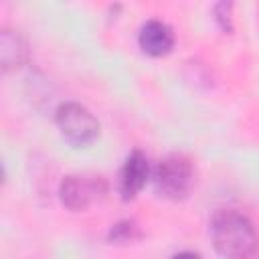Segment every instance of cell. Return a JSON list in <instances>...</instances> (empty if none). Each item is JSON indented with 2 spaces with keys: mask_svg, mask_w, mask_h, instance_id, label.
<instances>
[{
  "mask_svg": "<svg viewBox=\"0 0 259 259\" xmlns=\"http://www.w3.org/2000/svg\"><path fill=\"white\" fill-rule=\"evenodd\" d=\"M208 235L214 251L223 259H251L259 249L253 223L231 208H221L210 217Z\"/></svg>",
  "mask_w": 259,
  "mask_h": 259,
  "instance_id": "1",
  "label": "cell"
},
{
  "mask_svg": "<svg viewBox=\"0 0 259 259\" xmlns=\"http://www.w3.org/2000/svg\"><path fill=\"white\" fill-rule=\"evenodd\" d=\"M156 192L168 200H184L194 184V166L184 154H168L152 170Z\"/></svg>",
  "mask_w": 259,
  "mask_h": 259,
  "instance_id": "2",
  "label": "cell"
},
{
  "mask_svg": "<svg viewBox=\"0 0 259 259\" xmlns=\"http://www.w3.org/2000/svg\"><path fill=\"white\" fill-rule=\"evenodd\" d=\"M55 121L61 136L75 148H85L93 144L99 136L97 117L77 101H65L55 111Z\"/></svg>",
  "mask_w": 259,
  "mask_h": 259,
  "instance_id": "3",
  "label": "cell"
},
{
  "mask_svg": "<svg viewBox=\"0 0 259 259\" xmlns=\"http://www.w3.org/2000/svg\"><path fill=\"white\" fill-rule=\"evenodd\" d=\"M107 192V182L101 176H65L59 184V198L69 210H85Z\"/></svg>",
  "mask_w": 259,
  "mask_h": 259,
  "instance_id": "4",
  "label": "cell"
},
{
  "mask_svg": "<svg viewBox=\"0 0 259 259\" xmlns=\"http://www.w3.org/2000/svg\"><path fill=\"white\" fill-rule=\"evenodd\" d=\"M150 178V162L142 150H134L121 168L119 174V194L123 200H132L146 186Z\"/></svg>",
  "mask_w": 259,
  "mask_h": 259,
  "instance_id": "5",
  "label": "cell"
},
{
  "mask_svg": "<svg viewBox=\"0 0 259 259\" xmlns=\"http://www.w3.org/2000/svg\"><path fill=\"white\" fill-rule=\"evenodd\" d=\"M140 49L150 57H164L174 47V32L162 20H148L138 34Z\"/></svg>",
  "mask_w": 259,
  "mask_h": 259,
  "instance_id": "6",
  "label": "cell"
},
{
  "mask_svg": "<svg viewBox=\"0 0 259 259\" xmlns=\"http://www.w3.org/2000/svg\"><path fill=\"white\" fill-rule=\"evenodd\" d=\"M28 57V49H26V40L18 30H10L4 28L0 32V59H2V69L14 71L18 67H22L26 63Z\"/></svg>",
  "mask_w": 259,
  "mask_h": 259,
  "instance_id": "7",
  "label": "cell"
},
{
  "mask_svg": "<svg viewBox=\"0 0 259 259\" xmlns=\"http://www.w3.org/2000/svg\"><path fill=\"white\" fill-rule=\"evenodd\" d=\"M107 239L115 245H123V243H134L138 239H142V231L134 221H119L109 229Z\"/></svg>",
  "mask_w": 259,
  "mask_h": 259,
  "instance_id": "8",
  "label": "cell"
},
{
  "mask_svg": "<svg viewBox=\"0 0 259 259\" xmlns=\"http://www.w3.org/2000/svg\"><path fill=\"white\" fill-rule=\"evenodd\" d=\"M172 259H202V257L198 253H194V251H180V253L172 255Z\"/></svg>",
  "mask_w": 259,
  "mask_h": 259,
  "instance_id": "9",
  "label": "cell"
}]
</instances>
